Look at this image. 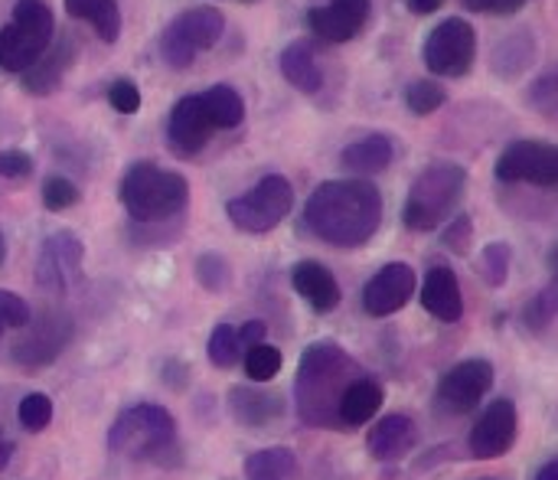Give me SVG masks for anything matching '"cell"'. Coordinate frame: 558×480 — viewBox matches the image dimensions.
<instances>
[{
	"label": "cell",
	"instance_id": "1",
	"mask_svg": "<svg viewBox=\"0 0 558 480\" xmlns=\"http://www.w3.org/2000/svg\"><path fill=\"white\" fill-rule=\"evenodd\" d=\"M304 226L311 236L333 249H360L383 226V196L369 180H327L320 183L307 206Z\"/></svg>",
	"mask_w": 558,
	"mask_h": 480
},
{
	"label": "cell",
	"instance_id": "2",
	"mask_svg": "<svg viewBox=\"0 0 558 480\" xmlns=\"http://www.w3.org/2000/svg\"><path fill=\"white\" fill-rule=\"evenodd\" d=\"M356 363L343 353L333 340H317L304 350L298 363V412L314 429H330V419H337V403L343 389L356 380Z\"/></svg>",
	"mask_w": 558,
	"mask_h": 480
},
{
	"label": "cell",
	"instance_id": "3",
	"mask_svg": "<svg viewBox=\"0 0 558 480\" xmlns=\"http://www.w3.org/2000/svg\"><path fill=\"white\" fill-rule=\"evenodd\" d=\"M128 216L141 226L147 223H170L190 203V183L177 170H163L154 160H137L121 177L118 190Z\"/></svg>",
	"mask_w": 558,
	"mask_h": 480
},
{
	"label": "cell",
	"instance_id": "4",
	"mask_svg": "<svg viewBox=\"0 0 558 480\" xmlns=\"http://www.w3.org/2000/svg\"><path fill=\"white\" fill-rule=\"evenodd\" d=\"M468 187V170L461 164H432L412 183L402 203V223L412 232H435L461 203Z\"/></svg>",
	"mask_w": 558,
	"mask_h": 480
},
{
	"label": "cell",
	"instance_id": "5",
	"mask_svg": "<svg viewBox=\"0 0 558 480\" xmlns=\"http://www.w3.org/2000/svg\"><path fill=\"white\" fill-rule=\"evenodd\" d=\"M56 36V16L46 0H16L10 23L0 29V69L23 72L29 69Z\"/></svg>",
	"mask_w": 558,
	"mask_h": 480
},
{
	"label": "cell",
	"instance_id": "6",
	"mask_svg": "<svg viewBox=\"0 0 558 480\" xmlns=\"http://www.w3.org/2000/svg\"><path fill=\"white\" fill-rule=\"evenodd\" d=\"M173 442H177V422L160 406H131L114 419L108 432V448L131 461L157 458Z\"/></svg>",
	"mask_w": 558,
	"mask_h": 480
},
{
	"label": "cell",
	"instance_id": "7",
	"mask_svg": "<svg viewBox=\"0 0 558 480\" xmlns=\"http://www.w3.org/2000/svg\"><path fill=\"white\" fill-rule=\"evenodd\" d=\"M294 209V187L281 173L262 177L245 196L226 203V216L242 232H271L278 229Z\"/></svg>",
	"mask_w": 558,
	"mask_h": 480
},
{
	"label": "cell",
	"instance_id": "8",
	"mask_svg": "<svg viewBox=\"0 0 558 480\" xmlns=\"http://www.w3.org/2000/svg\"><path fill=\"white\" fill-rule=\"evenodd\" d=\"M226 33V20L216 7H193L173 16L160 33V56L170 69H190L196 52L213 49Z\"/></svg>",
	"mask_w": 558,
	"mask_h": 480
},
{
	"label": "cell",
	"instance_id": "9",
	"mask_svg": "<svg viewBox=\"0 0 558 480\" xmlns=\"http://www.w3.org/2000/svg\"><path fill=\"white\" fill-rule=\"evenodd\" d=\"M422 59L432 75L441 79H461L471 72L477 59V33L464 16H448L441 20L422 46Z\"/></svg>",
	"mask_w": 558,
	"mask_h": 480
},
{
	"label": "cell",
	"instance_id": "10",
	"mask_svg": "<svg viewBox=\"0 0 558 480\" xmlns=\"http://www.w3.org/2000/svg\"><path fill=\"white\" fill-rule=\"evenodd\" d=\"M497 180L530 183L539 190L558 187V151L546 141H513L497 157Z\"/></svg>",
	"mask_w": 558,
	"mask_h": 480
},
{
	"label": "cell",
	"instance_id": "11",
	"mask_svg": "<svg viewBox=\"0 0 558 480\" xmlns=\"http://www.w3.org/2000/svg\"><path fill=\"white\" fill-rule=\"evenodd\" d=\"M82 239L75 232H52L43 239L39 245V259H36V281L49 291H65L82 278Z\"/></svg>",
	"mask_w": 558,
	"mask_h": 480
},
{
	"label": "cell",
	"instance_id": "12",
	"mask_svg": "<svg viewBox=\"0 0 558 480\" xmlns=\"http://www.w3.org/2000/svg\"><path fill=\"white\" fill-rule=\"evenodd\" d=\"M490 386H494V367L487 360H464L441 376L438 406L445 412L464 416L481 406V399L490 393Z\"/></svg>",
	"mask_w": 558,
	"mask_h": 480
},
{
	"label": "cell",
	"instance_id": "13",
	"mask_svg": "<svg viewBox=\"0 0 558 480\" xmlns=\"http://www.w3.org/2000/svg\"><path fill=\"white\" fill-rule=\"evenodd\" d=\"M20 331L23 337L13 344V360L23 367H46L65 350L72 337V321L65 314H43L39 321L29 317V324Z\"/></svg>",
	"mask_w": 558,
	"mask_h": 480
},
{
	"label": "cell",
	"instance_id": "14",
	"mask_svg": "<svg viewBox=\"0 0 558 480\" xmlns=\"http://www.w3.org/2000/svg\"><path fill=\"white\" fill-rule=\"evenodd\" d=\"M520 432V416L517 406L510 399H497L487 406V412L477 419V425L471 429V455L477 461H494L504 458Z\"/></svg>",
	"mask_w": 558,
	"mask_h": 480
},
{
	"label": "cell",
	"instance_id": "15",
	"mask_svg": "<svg viewBox=\"0 0 558 480\" xmlns=\"http://www.w3.org/2000/svg\"><path fill=\"white\" fill-rule=\"evenodd\" d=\"M415 295V272L405 262H389L383 265L363 288V308L373 317H389L409 304Z\"/></svg>",
	"mask_w": 558,
	"mask_h": 480
},
{
	"label": "cell",
	"instance_id": "16",
	"mask_svg": "<svg viewBox=\"0 0 558 480\" xmlns=\"http://www.w3.org/2000/svg\"><path fill=\"white\" fill-rule=\"evenodd\" d=\"M213 131L216 128L209 124L199 95H183L167 118V147L177 157H196L209 144Z\"/></svg>",
	"mask_w": 558,
	"mask_h": 480
},
{
	"label": "cell",
	"instance_id": "17",
	"mask_svg": "<svg viewBox=\"0 0 558 480\" xmlns=\"http://www.w3.org/2000/svg\"><path fill=\"white\" fill-rule=\"evenodd\" d=\"M373 0H330L307 13V26L324 43H350L369 23Z\"/></svg>",
	"mask_w": 558,
	"mask_h": 480
},
{
	"label": "cell",
	"instance_id": "18",
	"mask_svg": "<svg viewBox=\"0 0 558 480\" xmlns=\"http://www.w3.org/2000/svg\"><path fill=\"white\" fill-rule=\"evenodd\" d=\"M418 301L441 324H458L464 317L461 285H458L454 268H448V265H432L428 268V275L422 281V291H418Z\"/></svg>",
	"mask_w": 558,
	"mask_h": 480
},
{
	"label": "cell",
	"instance_id": "19",
	"mask_svg": "<svg viewBox=\"0 0 558 480\" xmlns=\"http://www.w3.org/2000/svg\"><path fill=\"white\" fill-rule=\"evenodd\" d=\"M366 448L376 461H402L405 455H412L418 448V425L409 416H383L369 435H366Z\"/></svg>",
	"mask_w": 558,
	"mask_h": 480
},
{
	"label": "cell",
	"instance_id": "20",
	"mask_svg": "<svg viewBox=\"0 0 558 480\" xmlns=\"http://www.w3.org/2000/svg\"><path fill=\"white\" fill-rule=\"evenodd\" d=\"M291 285L317 314H330V311L340 308V285H337V278L330 275V268H324L314 259L298 262L291 268Z\"/></svg>",
	"mask_w": 558,
	"mask_h": 480
},
{
	"label": "cell",
	"instance_id": "21",
	"mask_svg": "<svg viewBox=\"0 0 558 480\" xmlns=\"http://www.w3.org/2000/svg\"><path fill=\"white\" fill-rule=\"evenodd\" d=\"M72 56H75V46L69 39H59L29 69L20 72V85L29 95H49V92H56L59 82H62V75H65V69L72 65Z\"/></svg>",
	"mask_w": 558,
	"mask_h": 480
},
{
	"label": "cell",
	"instance_id": "22",
	"mask_svg": "<svg viewBox=\"0 0 558 480\" xmlns=\"http://www.w3.org/2000/svg\"><path fill=\"white\" fill-rule=\"evenodd\" d=\"M229 409H232L235 422H242L245 429H265L284 416L281 396H275L268 389H255V386H235L229 393Z\"/></svg>",
	"mask_w": 558,
	"mask_h": 480
},
{
	"label": "cell",
	"instance_id": "23",
	"mask_svg": "<svg viewBox=\"0 0 558 480\" xmlns=\"http://www.w3.org/2000/svg\"><path fill=\"white\" fill-rule=\"evenodd\" d=\"M278 65H281V75L288 79V85H294L298 92H304V95H317L320 92L324 69H320L311 43H304V39L288 43L281 49V56H278Z\"/></svg>",
	"mask_w": 558,
	"mask_h": 480
},
{
	"label": "cell",
	"instance_id": "24",
	"mask_svg": "<svg viewBox=\"0 0 558 480\" xmlns=\"http://www.w3.org/2000/svg\"><path fill=\"white\" fill-rule=\"evenodd\" d=\"M379 409H383V386L366 376H356L337 403V422L340 425H366L379 416Z\"/></svg>",
	"mask_w": 558,
	"mask_h": 480
},
{
	"label": "cell",
	"instance_id": "25",
	"mask_svg": "<svg viewBox=\"0 0 558 480\" xmlns=\"http://www.w3.org/2000/svg\"><path fill=\"white\" fill-rule=\"evenodd\" d=\"M396 157V147L386 134H369L363 141H353L343 147L340 164L353 173H383Z\"/></svg>",
	"mask_w": 558,
	"mask_h": 480
},
{
	"label": "cell",
	"instance_id": "26",
	"mask_svg": "<svg viewBox=\"0 0 558 480\" xmlns=\"http://www.w3.org/2000/svg\"><path fill=\"white\" fill-rule=\"evenodd\" d=\"M65 13L75 20H85L105 43H118V36H121L118 0H65Z\"/></svg>",
	"mask_w": 558,
	"mask_h": 480
},
{
	"label": "cell",
	"instance_id": "27",
	"mask_svg": "<svg viewBox=\"0 0 558 480\" xmlns=\"http://www.w3.org/2000/svg\"><path fill=\"white\" fill-rule=\"evenodd\" d=\"M199 101H203V111H206V118H209L213 128H226L229 131V128H239L245 121V101L226 82H219L209 92H203Z\"/></svg>",
	"mask_w": 558,
	"mask_h": 480
},
{
	"label": "cell",
	"instance_id": "28",
	"mask_svg": "<svg viewBox=\"0 0 558 480\" xmlns=\"http://www.w3.org/2000/svg\"><path fill=\"white\" fill-rule=\"evenodd\" d=\"M533 59H536V39H533L530 29H520V33L507 36L497 46V52H494V72L500 79H517L526 65H533Z\"/></svg>",
	"mask_w": 558,
	"mask_h": 480
},
{
	"label": "cell",
	"instance_id": "29",
	"mask_svg": "<svg viewBox=\"0 0 558 480\" xmlns=\"http://www.w3.org/2000/svg\"><path fill=\"white\" fill-rule=\"evenodd\" d=\"M245 480H288L294 475V455L288 448H262L245 458Z\"/></svg>",
	"mask_w": 558,
	"mask_h": 480
},
{
	"label": "cell",
	"instance_id": "30",
	"mask_svg": "<svg viewBox=\"0 0 558 480\" xmlns=\"http://www.w3.org/2000/svg\"><path fill=\"white\" fill-rule=\"evenodd\" d=\"M402 98H405V108H409L412 115L425 118V115H435V111L448 101V92H445L435 79H415V82L405 85Z\"/></svg>",
	"mask_w": 558,
	"mask_h": 480
},
{
	"label": "cell",
	"instance_id": "31",
	"mask_svg": "<svg viewBox=\"0 0 558 480\" xmlns=\"http://www.w3.org/2000/svg\"><path fill=\"white\" fill-rule=\"evenodd\" d=\"M209 360H213V367H219V370H232L239 360H242V344H239V334H235V327H229V324H219L213 334H209Z\"/></svg>",
	"mask_w": 558,
	"mask_h": 480
},
{
	"label": "cell",
	"instance_id": "32",
	"mask_svg": "<svg viewBox=\"0 0 558 480\" xmlns=\"http://www.w3.org/2000/svg\"><path fill=\"white\" fill-rule=\"evenodd\" d=\"M278 370H281V353H278V347H271V344H255V347H248L245 350V376L252 380V383H268V380H275L278 376Z\"/></svg>",
	"mask_w": 558,
	"mask_h": 480
},
{
	"label": "cell",
	"instance_id": "33",
	"mask_svg": "<svg viewBox=\"0 0 558 480\" xmlns=\"http://www.w3.org/2000/svg\"><path fill=\"white\" fill-rule=\"evenodd\" d=\"M510 265H513L510 242H490L481 255V275L490 288H500L510 278Z\"/></svg>",
	"mask_w": 558,
	"mask_h": 480
},
{
	"label": "cell",
	"instance_id": "34",
	"mask_svg": "<svg viewBox=\"0 0 558 480\" xmlns=\"http://www.w3.org/2000/svg\"><path fill=\"white\" fill-rule=\"evenodd\" d=\"M16 419H20V425L26 429V432H43V429H49V422H52V399L46 396V393H29V396H23L20 399V409H16Z\"/></svg>",
	"mask_w": 558,
	"mask_h": 480
},
{
	"label": "cell",
	"instance_id": "35",
	"mask_svg": "<svg viewBox=\"0 0 558 480\" xmlns=\"http://www.w3.org/2000/svg\"><path fill=\"white\" fill-rule=\"evenodd\" d=\"M196 281L206 288V291H222L229 281H232V272H229V262L216 252H206L196 259Z\"/></svg>",
	"mask_w": 558,
	"mask_h": 480
},
{
	"label": "cell",
	"instance_id": "36",
	"mask_svg": "<svg viewBox=\"0 0 558 480\" xmlns=\"http://www.w3.org/2000/svg\"><path fill=\"white\" fill-rule=\"evenodd\" d=\"M78 187L69 180V177H46L43 180V206L49 209V213H62V209H69V206H75L78 203Z\"/></svg>",
	"mask_w": 558,
	"mask_h": 480
},
{
	"label": "cell",
	"instance_id": "37",
	"mask_svg": "<svg viewBox=\"0 0 558 480\" xmlns=\"http://www.w3.org/2000/svg\"><path fill=\"white\" fill-rule=\"evenodd\" d=\"M523 321H526V327H530L533 334L546 331V327L556 321V288H549V291L536 295V298L526 304V311H523Z\"/></svg>",
	"mask_w": 558,
	"mask_h": 480
},
{
	"label": "cell",
	"instance_id": "38",
	"mask_svg": "<svg viewBox=\"0 0 558 480\" xmlns=\"http://www.w3.org/2000/svg\"><path fill=\"white\" fill-rule=\"evenodd\" d=\"M441 242H445V249H451V252H458V255H468V252H471V242H474V223H471V216H468V213L454 216V219L441 229Z\"/></svg>",
	"mask_w": 558,
	"mask_h": 480
},
{
	"label": "cell",
	"instance_id": "39",
	"mask_svg": "<svg viewBox=\"0 0 558 480\" xmlns=\"http://www.w3.org/2000/svg\"><path fill=\"white\" fill-rule=\"evenodd\" d=\"M556 72H546L543 79H536V82L530 85L526 101H530L533 111H543L546 118H553V115H556Z\"/></svg>",
	"mask_w": 558,
	"mask_h": 480
},
{
	"label": "cell",
	"instance_id": "40",
	"mask_svg": "<svg viewBox=\"0 0 558 480\" xmlns=\"http://www.w3.org/2000/svg\"><path fill=\"white\" fill-rule=\"evenodd\" d=\"M29 317H33V314H29V304H26L20 295L0 291V337H3L7 327H26Z\"/></svg>",
	"mask_w": 558,
	"mask_h": 480
},
{
	"label": "cell",
	"instance_id": "41",
	"mask_svg": "<svg viewBox=\"0 0 558 480\" xmlns=\"http://www.w3.org/2000/svg\"><path fill=\"white\" fill-rule=\"evenodd\" d=\"M108 105H111L118 115H134V111H141V92H137V85H134L131 79L111 82V88H108Z\"/></svg>",
	"mask_w": 558,
	"mask_h": 480
},
{
	"label": "cell",
	"instance_id": "42",
	"mask_svg": "<svg viewBox=\"0 0 558 480\" xmlns=\"http://www.w3.org/2000/svg\"><path fill=\"white\" fill-rule=\"evenodd\" d=\"M33 173V157L26 151H0V180H23Z\"/></svg>",
	"mask_w": 558,
	"mask_h": 480
},
{
	"label": "cell",
	"instance_id": "43",
	"mask_svg": "<svg viewBox=\"0 0 558 480\" xmlns=\"http://www.w3.org/2000/svg\"><path fill=\"white\" fill-rule=\"evenodd\" d=\"M461 7L474 10V13H490V16H513L523 10L526 0H458Z\"/></svg>",
	"mask_w": 558,
	"mask_h": 480
},
{
	"label": "cell",
	"instance_id": "44",
	"mask_svg": "<svg viewBox=\"0 0 558 480\" xmlns=\"http://www.w3.org/2000/svg\"><path fill=\"white\" fill-rule=\"evenodd\" d=\"M235 334H239L242 350H248V347H255V344L265 340V324H262V321H245L242 331H235Z\"/></svg>",
	"mask_w": 558,
	"mask_h": 480
},
{
	"label": "cell",
	"instance_id": "45",
	"mask_svg": "<svg viewBox=\"0 0 558 480\" xmlns=\"http://www.w3.org/2000/svg\"><path fill=\"white\" fill-rule=\"evenodd\" d=\"M409 3V10L412 13H418V16H428V13H435L445 0H405Z\"/></svg>",
	"mask_w": 558,
	"mask_h": 480
},
{
	"label": "cell",
	"instance_id": "46",
	"mask_svg": "<svg viewBox=\"0 0 558 480\" xmlns=\"http://www.w3.org/2000/svg\"><path fill=\"white\" fill-rule=\"evenodd\" d=\"M536 480H558V465H556V461L543 465V471L536 475Z\"/></svg>",
	"mask_w": 558,
	"mask_h": 480
},
{
	"label": "cell",
	"instance_id": "47",
	"mask_svg": "<svg viewBox=\"0 0 558 480\" xmlns=\"http://www.w3.org/2000/svg\"><path fill=\"white\" fill-rule=\"evenodd\" d=\"M7 461H10V445H7V442H3V435H0V468H3Z\"/></svg>",
	"mask_w": 558,
	"mask_h": 480
},
{
	"label": "cell",
	"instance_id": "48",
	"mask_svg": "<svg viewBox=\"0 0 558 480\" xmlns=\"http://www.w3.org/2000/svg\"><path fill=\"white\" fill-rule=\"evenodd\" d=\"M3 255H7V245H3V232H0V265H3Z\"/></svg>",
	"mask_w": 558,
	"mask_h": 480
},
{
	"label": "cell",
	"instance_id": "49",
	"mask_svg": "<svg viewBox=\"0 0 558 480\" xmlns=\"http://www.w3.org/2000/svg\"><path fill=\"white\" fill-rule=\"evenodd\" d=\"M242 3H252V0H242Z\"/></svg>",
	"mask_w": 558,
	"mask_h": 480
}]
</instances>
